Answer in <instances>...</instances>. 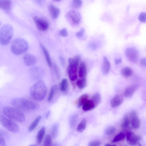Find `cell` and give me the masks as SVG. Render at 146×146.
I'll return each instance as SVG.
<instances>
[{"mask_svg": "<svg viewBox=\"0 0 146 146\" xmlns=\"http://www.w3.org/2000/svg\"><path fill=\"white\" fill-rule=\"evenodd\" d=\"M47 91V88L44 82L42 80H39L31 87L30 90V94L35 100L41 101L45 96Z\"/></svg>", "mask_w": 146, "mask_h": 146, "instance_id": "6da1fadb", "label": "cell"}, {"mask_svg": "<svg viewBox=\"0 0 146 146\" xmlns=\"http://www.w3.org/2000/svg\"><path fill=\"white\" fill-rule=\"evenodd\" d=\"M12 104L19 110H35L38 109L39 106L38 104L23 98H16L13 99Z\"/></svg>", "mask_w": 146, "mask_h": 146, "instance_id": "7a4b0ae2", "label": "cell"}, {"mask_svg": "<svg viewBox=\"0 0 146 146\" xmlns=\"http://www.w3.org/2000/svg\"><path fill=\"white\" fill-rule=\"evenodd\" d=\"M3 113L7 118L17 122L22 123L25 121L24 113L19 109L11 107H6L3 110Z\"/></svg>", "mask_w": 146, "mask_h": 146, "instance_id": "3957f363", "label": "cell"}, {"mask_svg": "<svg viewBox=\"0 0 146 146\" xmlns=\"http://www.w3.org/2000/svg\"><path fill=\"white\" fill-rule=\"evenodd\" d=\"M29 44L25 39L19 38L15 39L12 42L11 50L14 54L18 55L26 52L28 49Z\"/></svg>", "mask_w": 146, "mask_h": 146, "instance_id": "277c9868", "label": "cell"}, {"mask_svg": "<svg viewBox=\"0 0 146 146\" xmlns=\"http://www.w3.org/2000/svg\"><path fill=\"white\" fill-rule=\"evenodd\" d=\"M13 33V28L11 25H4L0 29V44L3 46L7 45L11 41Z\"/></svg>", "mask_w": 146, "mask_h": 146, "instance_id": "5b68a950", "label": "cell"}, {"mask_svg": "<svg viewBox=\"0 0 146 146\" xmlns=\"http://www.w3.org/2000/svg\"><path fill=\"white\" fill-rule=\"evenodd\" d=\"M80 58L78 56L74 58H70L68 60V72L70 79L72 81L75 80L77 77V68Z\"/></svg>", "mask_w": 146, "mask_h": 146, "instance_id": "8992f818", "label": "cell"}, {"mask_svg": "<svg viewBox=\"0 0 146 146\" xmlns=\"http://www.w3.org/2000/svg\"><path fill=\"white\" fill-rule=\"evenodd\" d=\"M0 122L4 127L11 132H17L19 130V127L17 123L3 115H0Z\"/></svg>", "mask_w": 146, "mask_h": 146, "instance_id": "52a82bcc", "label": "cell"}, {"mask_svg": "<svg viewBox=\"0 0 146 146\" xmlns=\"http://www.w3.org/2000/svg\"><path fill=\"white\" fill-rule=\"evenodd\" d=\"M125 54L128 59L131 62L135 63L137 62L139 53L137 50L133 47H129L126 49Z\"/></svg>", "mask_w": 146, "mask_h": 146, "instance_id": "ba28073f", "label": "cell"}, {"mask_svg": "<svg viewBox=\"0 0 146 146\" xmlns=\"http://www.w3.org/2000/svg\"><path fill=\"white\" fill-rule=\"evenodd\" d=\"M130 121L132 127L137 129L139 128L141 122L137 112L135 110L132 111L130 114Z\"/></svg>", "mask_w": 146, "mask_h": 146, "instance_id": "9c48e42d", "label": "cell"}, {"mask_svg": "<svg viewBox=\"0 0 146 146\" xmlns=\"http://www.w3.org/2000/svg\"><path fill=\"white\" fill-rule=\"evenodd\" d=\"M33 20L37 27L40 30L44 31L48 28L49 24L46 21L36 16L33 17Z\"/></svg>", "mask_w": 146, "mask_h": 146, "instance_id": "30bf717a", "label": "cell"}, {"mask_svg": "<svg viewBox=\"0 0 146 146\" xmlns=\"http://www.w3.org/2000/svg\"><path fill=\"white\" fill-rule=\"evenodd\" d=\"M141 137L131 132H128L126 135L127 143L131 145H135L138 143L141 139Z\"/></svg>", "mask_w": 146, "mask_h": 146, "instance_id": "8fae6325", "label": "cell"}, {"mask_svg": "<svg viewBox=\"0 0 146 146\" xmlns=\"http://www.w3.org/2000/svg\"><path fill=\"white\" fill-rule=\"evenodd\" d=\"M67 17L72 22L75 24H78L81 19V15L78 12L75 10H71L67 14Z\"/></svg>", "mask_w": 146, "mask_h": 146, "instance_id": "7c38bea8", "label": "cell"}, {"mask_svg": "<svg viewBox=\"0 0 146 146\" xmlns=\"http://www.w3.org/2000/svg\"><path fill=\"white\" fill-rule=\"evenodd\" d=\"M23 60L25 64L28 66H31L36 63V59L33 55L30 53L25 54L23 57Z\"/></svg>", "mask_w": 146, "mask_h": 146, "instance_id": "4fadbf2b", "label": "cell"}, {"mask_svg": "<svg viewBox=\"0 0 146 146\" xmlns=\"http://www.w3.org/2000/svg\"><path fill=\"white\" fill-rule=\"evenodd\" d=\"M43 69L38 67H35L31 68L29 70L30 75L35 78L41 77L44 74Z\"/></svg>", "mask_w": 146, "mask_h": 146, "instance_id": "5bb4252c", "label": "cell"}, {"mask_svg": "<svg viewBox=\"0 0 146 146\" xmlns=\"http://www.w3.org/2000/svg\"><path fill=\"white\" fill-rule=\"evenodd\" d=\"M123 98L121 95H115L111 101L110 104L113 108L117 107L120 105L123 102Z\"/></svg>", "mask_w": 146, "mask_h": 146, "instance_id": "9a60e30c", "label": "cell"}, {"mask_svg": "<svg viewBox=\"0 0 146 146\" xmlns=\"http://www.w3.org/2000/svg\"><path fill=\"white\" fill-rule=\"evenodd\" d=\"M48 9L52 18L56 19L58 18L60 13V10L58 8L53 5L51 4L49 6Z\"/></svg>", "mask_w": 146, "mask_h": 146, "instance_id": "2e32d148", "label": "cell"}, {"mask_svg": "<svg viewBox=\"0 0 146 146\" xmlns=\"http://www.w3.org/2000/svg\"><path fill=\"white\" fill-rule=\"evenodd\" d=\"M110 68V62L106 56L104 57L102 67V72L104 75L107 74L109 72Z\"/></svg>", "mask_w": 146, "mask_h": 146, "instance_id": "e0dca14e", "label": "cell"}, {"mask_svg": "<svg viewBox=\"0 0 146 146\" xmlns=\"http://www.w3.org/2000/svg\"><path fill=\"white\" fill-rule=\"evenodd\" d=\"M11 5L10 0H0V8L7 12L10 11Z\"/></svg>", "mask_w": 146, "mask_h": 146, "instance_id": "ac0fdd59", "label": "cell"}, {"mask_svg": "<svg viewBox=\"0 0 146 146\" xmlns=\"http://www.w3.org/2000/svg\"><path fill=\"white\" fill-rule=\"evenodd\" d=\"M78 73L80 78L86 77L87 74L86 67L85 63L83 61L81 62L79 65Z\"/></svg>", "mask_w": 146, "mask_h": 146, "instance_id": "d6986e66", "label": "cell"}, {"mask_svg": "<svg viewBox=\"0 0 146 146\" xmlns=\"http://www.w3.org/2000/svg\"><path fill=\"white\" fill-rule=\"evenodd\" d=\"M138 86L136 85H133L127 88L124 91V95L126 98L131 97L137 88Z\"/></svg>", "mask_w": 146, "mask_h": 146, "instance_id": "ffe728a7", "label": "cell"}, {"mask_svg": "<svg viewBox=\"0 0 146 146\" xmlns=\"http://www.w3.org/2000/svg\"><path fill=\"white\" fill-rule=\"evenodd\" d=\"M96 106L91 100H88L83 105L82 109L85 111H88L93 109Z\"/></svg>", "mask_w": 146, "mask_h": 146, "instance_id": "44dd1931", "label": "cell"}, {"mask_svg": "<svg viewBox=\"0 0 146 146\" xmlns=\"http://www.w3.org/2000/svg\"><path fill=\"white\" fill-rule=\"evenodd\" d=\"M40 46L41 49L43 51L44 54L45 56L46 60L48 65L50 67H51L52 65V63L48 52L45 47L42 44H40Z\"/></svg>", "mask_w": 146, "mask_h": 146, "instance_id": "7402d4cb", "label": "cell"}, {"mask_svg": "<svg viewBox=\"0 0 146 146\" xmlns=\"http://www.w3.org/2000/svg\"><path fill=\"white\" fill-rule=\"evenodd\" d=\"M45 128L44 126L42 127L39 130L36 136V141L38 144H40L42 141L45 134Z\"/></svg>", "mask_w": 146, "mask_h": 146, "instance_id": "603a6c76", "label": "cell"}, {"mask_svg": "<svg viewBox=\"0 0 146 146\" xmlns=\"http://www.w3.org/2000/svg\"><path fill=\"white\" fill-rule=\"evenodd\" d=\"M120 72L123 76L126 77H128L132 75L133 71L130 68L125 67L121 69Z\"/></svg>", "mask_w": 146, "mask_h": 146, "instance_id": "cb8c5ba5", "label": "cell"}, {"mask_svg": "<svg viewBox=\"0 0 146 146\" xmlns=\"http://www.w3.org/2000/svg\"><path fill=\"white\" fill-rule=\"evenodd\" d=\"M89 98L88 94H85L81 96L78 98L77 101V107L79 108L82 106L84 103L88 100Z\"/></svg>", "mask_w": 146, "mask_h": 146, "instance_id": "d4e9b609", "label": "cell"}, {"mask_svg": "<svg viewBox=\"0 0 146 146\" xmlns=\"http://www.w3.org/2000/svg\"><path fill=\"white\" fill-rule=\"evenodd\" d=\"M130 123V119L127 115L124 116L122 119L121 127L123 129H126L129 127Z\"/></svg>", "mask_w": 146, "mask_h": 146, "instance_id": "484cf974", "label": "cell"}, {"mask_svg": "<svg viewBox=\"0 0 146 146\" xmlns=\"http://www.w3.org/2000/svg\"><path fill=\"white\" fill-rule=\"evenodd\" d=\"M41 119V116L39 115L37 117L32 123L29 127L30 131H33L36 127Z\"/></svg>", "mask_w": 146, "mask_h": 146, "instance_id": "4316f807", "label": "cell"}, {"mask_svg": "<svg viewBox=\"0 0 146 146\" xmlns=\"http://www.w3.org/2000/svg\"><path fill=\"white\" fill-rule=\"evenodd\" d=\"M86 125V120L85 119H84L80 121L78 125L77 130L79 132H82L85 129Z\"/></svg>", "mask_w": 146, "mask_h": 146, "instance_id": "83f0119b", "label": "cell"}, {"mask_svg": "<svg viewBox=\"0 0 146 146\" xmlns=\"http://www.w3.org/2000/svg\"><path fill=\"white\" fill-rule=\"evenodd\" d=\"M125 134L122 132L116 135L113 139L112 142L115 143L123 140L125 138Z\"/></svg>", "mask_w": 146, "mask_h": 146, "instance_id": "f1b7e54d", "label": "cell"}, {"mask_svg": "<svg viewBox=\"0 0 146 146\" xmlns=\"http://www.w3.org/2000/svg\"><path fill=\"white\" fill-rule=\"evenodd\" d=\"M76 85L78 87L81 89L84 88L86 85V78H80L76 82Z\"/></svg>", "mask_w": 146, "mask_h": 146, "instance_id": "f546056e", "label": "cell"}, {"mask_svg": "<svg viewBox=\"0 0 146 146\" xmlns=\"http://www.w3.org/2000/svg\"><path fill=\"white\" fill-rule=\"evenodd\" d=\"M101 100V97L100 94L96 93L93 95L91 100L96 106L100 102Z\"/></svg>", "mask_w": 146, "mask_h": 146, "instance_id": "4dcf8cb0", "label": "cell"}, {"mask_svg": "<svg viewBox=\"0 0 146 146\" xmlns=\"http://www.w3.org/2000/svg\"><path fill=\"white\" fill-rule=\"evenodd\" d=\"M68 87V82L67 80L64 78L62 80L60 85V89L62 92L66 90Z\"/></svg>", "mask_w": 146, "mask_h": 146, "instance_id": "1f68e13d", "label": "cell"}, {"mask_svg": "<svg viewBox=\"0 0 146 146\" xmlns=\"http://www.w3.org/2000/svg\"><path fill=\"white\" fill-rule=\"evenodd\" d=\"M57 88V86L56 85H53L51 87L48 98V100L49 102H50L52 99Z\"/></svg>", "mask_w": 146, "mask_h": 146, "instance_id": "d6a6232c", "label": "cell"}, {"mask_svg": "<svg viewBox=\"0 0 146 146\" xmlns=\"http://www.w3.org/2000/svg\"><path fill=\"white\" fill-rule=\"evenodd\" d=\"M78 117V115L76 114H74L70 117L69 119V124L71 127H73L75 125Z\"/></svg>", "mask_w": 146, "mask_h": 146, "instance_id": "836d02e7", "label": "cell"}, {"mask_svg": "<svg viewBox=\"0 0 146 146\" xmlns=\"http://www.w3.org/2000/svg\"><path fill=\"white\" fill-rule=\"evenodd\" d=\"M52 143L51 136L50 135H47L45 138L43 142V145L46 146L50 145Z\"/></svg>", "mask_w": 146, "mask_h": 146, "instance_id": "e575fe53", "label": "cell"}, {"mask_svg": "<svg viewBox=\"0 0 146 146\" xmlns=\"http://www.w3.org/2000/svg\"><path fill=\"white\" fill-rule=\"evenodd\" d=\"M58 130V125L57 124H54L52 128L51 134L52 137L53 138L56 137L57 135Z\"/></svg>", "mask_w": 146, "mask_h": 146, "instance_id": "d590c367", "label": "cell"}, {"mask_svg": "<svg viewBox=\"0 0 146 146\" xmlns=\"http://www.w3.org/2000/svg\"><path fill=\"white\" fill-rule=\"evenodd\" d=\"M115 130L116 129L114 127L111 126L106 129L105 131V133L106 135H110L114 133Z\"/></svg>", "mask_w": 146, "mask_h": 146, "instance_id": "8d00e7d4", "label": "cell"}, {"mask_svg": "<svg viewBox=\"0 0 146 146\" xmlns=\"http://www.w3.org/2000/svg\"><path fill=\"white\" fill-rule=\"evenodd\" d=\"M72 4L73 7L76 8H78L81 6L82 1L81 0H73Z\"/></svg>", "mask_w": 146, "mask_h": 146, "instance_id": "74e56055", "label": "cell"}, {"mask_svg": "<svg viewBox=\"0 0 146 146\" xmlns=\"http://www.w3.org/2000/svg\"><path fill=\"white\" fill-rule=\"evenodd\" d=\"M138 18L140 21L143 23H145L146 21V13L144 12L141 13L139 15Z\"/></svg>", "mask_w": 146, "mask_h": 146, "instance_id": "f35d334b", "label": "cell"}, {"mask_svg": "<svg viewBox=\"0 0 146 146\" xmlns=\"http://www.w3.org/2000/svg\"><path fill=\"white\" fill-rule=\"evenodd\" d=\"M101 145V143L98 140H94L90 142L88 144L89 146H99Z\"/></svg>", "mask_w": 146, "mask_h": 146, "instance_id": "ab89813d", "label": "cell"}, {"mask_svg": "<svg viewBox=\"0 0 146 146\" xmlns=\"http://www.w3.org/2000/svg\"><path fill=\"white\" fill-rule=\"evenodd\" d=\"M59 33L61 36L63 37H65L68 35V33L66 29L64 28L60 30Z\"/></svg>", "mask_w": 146, "mask_h": 146, "instance_id": "60d3db41", "label": "cell"}, {"mask_svg": "<svg viewBox=\"0 0 146 146\" xmlns=\"http://www.w3.org/2000/svg\"><path fill=\"white\" fill-rule=\"evenodd\" d=\"M84 32V29L82 28L80 31L76 33V35L78 37H81L83 36Z\"/></svg>", "mask_w": 146, "mask_h": 146, "instance_id": "b9f144b4", "label": "cell"}, {"mask_svg": "<svg viewBox=\"0 0 146 146\" xmlns=\"http://www.w3.org/2000/svg\"><path fill=\"white\" fill-rule=\"evenodd\" d=\"M141 65L145 67L146 65V60L145 58H143L141 59L140 61Z\"/></svg>", "mask_w": 146, "mask_h": 146, "instance_id": "7bdbcfd3", "label": "cell"}, {"mask_svg": "<svg viewBox=\"0 0 146 146\" xmlns=\"http://www.w3.org/2000/svg\"><path fill=\"white\" fill-rule=\"evenodd\" d=\"M6 143L4 137L0 138V146H5Z\"/></svg>", "mask_w": 146, "mask_h": 146, "instance_id": "ee69618b", "label": "cell"}, {"mask_svg": "<svg viewBox=\"0 0 146 146\" xmlns=\"http://www.w3.org/2000/svg\"><path fill=\"white\" fill-rule=\"evenodd\" d=\"M6 135V133L3 130L0 129V138L4 137Z\"/></svg>", "mask_w": 146, "mask_h": 146, "instance_id": "f6af8a7d", "label": "cell"}, {"mask_svg": "<svg viewBox=\"0 0 146 146\" xmlns=\"http://www.w3.org/2000/svg\"><path fill=\"white\" fill-rule=\"evenodd\" d=\"M54 67L56 74V75L57 76V77H59V71L57 68V67L55 65H54Z\"/></svg>", "mask_w": 146, "mask_h": 146, "instance_id": "bcb514c9", "label": "cell"}, {"mask_svg": "<svg viewBox=\"0 0 146 146\" xmlns=\"http://www.w3.org/2000/svg\"><path fill=\"white\" fill-rule=\"evenodd\" d=\"M59 58L62 65L64 66L65 64V60L64 58L62 56H60Z\"/></svg>", "mask_w": 146, "mask_h": 146, "instance_id": "7dc6e473", "label": "cell"}, {"mask_svg": "<svg viewBox=\"0 0 146 146\" xmlns=\"http://www.w3.org/2000/svg\"><path fill=\"white\" fill-rule=\"evenodd\" d=\"M115 62L116 64H117L122 62V60L121 58L115 59Z\"/></svg>", "mask_w": 146, "mask_h": 146, "instance_id": "c3c4849f", "label": "cell"}, {"mask_svg": "<svg viewBox=\"0 0 146 146\" xmlns=\"http://www.w3.org/2000/svg\"><path fill=\"white\" fill-rule=\"evenodd\" d=\"M50 114V111H48V112L47 113L46 115V118H47L49 115Z\"/></svg>", "mask_w": 146, "mask_h": 146, "instance_id": "681fc988", "label": "cell"}, {"mask_svg": "<svg viewBox=\"0 0 146 146\" xmlns=\"http://www.w3.org/2000/svg\"><path fill=\"white\" fill-rule=\"evenodd\" d=\"M105 146H114V145H111L109 144H106L105 145Z\"/></svg>", "mask_w": 146, "mask_h": 146, "instance_id": "f907efd6", "label": "cell"}, {"mask_svg": "<svg viewBox=\"0 0 146 146\" xmlns=\"http://www.w3.org/2000/svg\"><path fill=\"white\" fill-rule=\"evenodd\" d=\"M54 0L56 1H60L61 0Z\"/></svg>", "mask_w": 146, "mask_h": 146, "instance_id": "816d5d0a", "label": "cell"}, {"mask_svg": "<svg viewBox=\"0 0 146 146\" xmlns=\"http://www.w3.org/2000/svg\"><path fill=\"white\" fill-rule=\"evenodd\" d=\"M1 22H0V25H1Z\"/></svg>", "mask_w": 146, "mask_h": 146, "instance_id": "f5cc1de1", "label": "cell"}]
</instances>
